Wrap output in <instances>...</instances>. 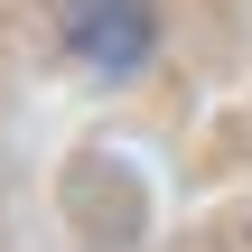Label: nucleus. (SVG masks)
Instances as JSON below:
<instances>
[{"instance_id":"obj_1","label":"nucleus","mask_w":252,"mask_h":252,"mask_svg":"<svg viewBox=\"0 0 252 252\" xmlns=\"http://www.w3.org/2000/svg\"><path fill=\"white\" fill-rule=\"evenodd\" d=\"M65 37L94 65H131L150 47V19H140V0H65Z\"/></svg>"}]
</instances>
